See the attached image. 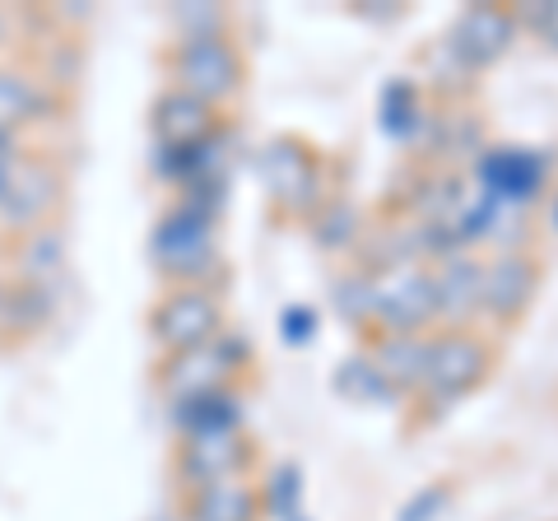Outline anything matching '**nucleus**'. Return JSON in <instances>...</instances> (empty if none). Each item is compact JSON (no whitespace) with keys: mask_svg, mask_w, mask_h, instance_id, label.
<instances>
[{"mask_svg":"<svg viewBox=\"0 0 558 521\" xmlns=\"http://www.w3.org/2000/svg\"><path fill=\"white\" fill-rule=\"evenodd\" d=\"M182 521H266V502H260V484L229 480V484H205V489H186L178 498Z\"/></svg>","mask_w":558,"mask_h":521,"instance_id":"nucleus-17","label":"nucleus"},{"mask_svg":"<svg viewBox=\"0 0 558 521\" xmlns=\"http://www.w3.org/2000/svg\"><path fill=\"white\" fill-rule=\"evenodd\" d=\"M149 260L163 289H223L229 280L219 252V219L186 201H172L154 223Z\"/></svg>","mask_w":558,"mask_h":521,"instance_id":"nucleus-2","label":"nucleus"},{"mask_svg":"<svg viewBox=\"0 0 558 521\" xmlns=\"http://www.w3.org/2000/svg\"><path fill=\"white\" fill-rule=\"evenodd\" d=\"M293 521H307V517H293Z\"/></svg>","mask_w":558,"mask_h":521,"instance_id":"nucleus-34","label":"nucleus"},{"mask_svg":"<svg viewBox=\"0 0 558 521\" xmlns=\"http://www.w3.org/2000/svg\"><path fill=\"white\" fill-rule=\"evenodd\" d=\"M145 331L159 354L201 350V344H209L219 331H229L223 293L219 289H163L145 317Z\"/></svg>","mask_w":558,"mask_h":521,"instance_id":"nucleus-8","label":"nucleus"},{"mask_svg":"<svg viewBox=\"0 0 558 521\" xmlns=\"http://www.w3.org/2000/svg\"><path fill=\"white\" fill-rule=\"evenodd\" d=\"M168 424H172L178 438H201V433H233V428H247V401H242L238 387L182 396V401H168Z\"/></svg>","mask_w":558,"mask_h":521,"instance_id":"nucleus-15","label":"nucleus"},{"mask_svg":"<svg viewBox=\"0 0 558 521\" xmlns=\"http://www.w3.org/2000/svg\"><path fill=\"white\" fill-rule=\"evenodd\" d=\"M149 131H154V145H201L209 135L229 131V117L215 102L163 84L149 102Z\"/></svg>","mask_w":558,"mask_h":521,"instance_id":"nucleus-13","label":"nucleus"},{"mask_svg":"<svg viewBox=\"0 0 558 521\" xmlns=\"http://www.w3.org/2000/svg\"><path fill=\"white\" fill-rule=\"evenodd\" d=\"M14 260H20V284H43V289H57V275L65 266V233L57 223L28 233L14 242Z\"/></svg>","mask_w":558,"mask_h":521,"instance_id":"nucleus-20","label":"nucleus"},{"mask_svg":"<svg viewBox=\"0 0 558 521\" xmlns=\"http://www.w3.org/2000/svg\"><path fill=\"white\" fill-rule=\"evenodd\" d=\"M0 317H5V284H0Z\"/></svg>","mask_w":558,"mask_h":521,"instance_id":"nucleus-33","label":"nucleus"},{"mask_svg":"<svg viewBox=\"0 0 558 521\" xmlns=\"http://www.w3.org/2000/svg\"><path fill=\"white\" fill-rule=\"evenodd\" d=\"M51 112V89L33 71H14L0 65V131L24 135L33 121H43Z\"/></svg>","mask_w":558,"mask_h":521,"instance_id":"nucleus-19","label":"nucleus"},{"mask_svg":"<svg viewBox=\"0 0 558 521\" xmlns=\"http://www.w3.org/2000/svg\"><path fill=\"white\" fill-rule=\"evenodd\" d=\"M168 24H172V38H233V10L229 5H201V0H182V5L168 10Z\"/></svg>","mask_w":558,"mask_h":521,"instance_id":"nucleus-25","label":"nucleus"},{"mask_svg":"<svg viewBox=\"0 0 558 521\" xmlns=\"http://www.w3.org/2000/svg\"><path fill=\"white\" fill-rule=\"evenodd\" d=\"M451 498H457V480H451V475L428 480L424 489H414L405 502H400L396 521H438L451 508Z\"/></svg>","mask_w":558,"mask_h":521,"instance_id":"nucleus-27","label":"nucleus"},{"mask_svg":"<svg viewBox=\"0 0 558 521\" xmlns=\"http://www.w3.org/2000/svg\"><path fill=\"white\" fill-rule=\"evenodd\" d=\"M252 368H256L252 340L242 331H219L209 344H201V350L159 354V363H154V387L163 391V401H182V396L238 387Z\"/></svg>","mask_w":558,"mask_h":521,"instance_id":"nucleus-5","label":"nucleus"},{"mask_svg":"<svg viewBox=\"0 0 558 521\" xmlns=\"http://www.w3.org/2000/svg\"><path fill=\"white\" fill-rule=\"evenodd\" d=\"M57 312V289H43V284H10L5 289V317L0 326L5 331H20V336H33L43 331Z\"/></svg>","mask_w":558,"mask_h":521,"instance_id":"nucleus-24","label":"nucleus"},{"mask_svg":"<svg viewBox=\"0 0 558 521\" xmlns=\"http://www.w3.org/2000/svg\"><path fill=\"white\" fill-rule=\"evenodd\" d=\"M256 178L270 201V215L284 223H307L330 196H340L330 154L299 131L270 135L256 154Z\"/></svg>","mask_w":558,"mask_h":521,"instance_id":"nucleus-1","label":"nucleus"},{"mask_svg":"<svg viewBox=\"0 0 558 521\" xmlns=\"http://www.w3.org/2000/svg\"><path fill=\"white\" fill-rule=\"evenodd\" d=\"M428 336H368V340H363V354L377 363V373L387 377V387L396 391L400 405H410L418 396V387H424Z\"/></svg>","mask_w":558,"mask_h":521,"instance_id":"nucleus-16","label":"nucleus"},{"mask_svg":"<svg viewBox=\"0 0 558 521\" xmlns=\"http://www.w3.org/2000/svg\"><path fill=\"white\" fill-rule=\"evenodd\" d=\"M279 340L289 344V350H303L307 340H317V331H322V312L312 307V303H289L284 312H279Z\"/></svg>","mask_w":558,"mask_h":521,"instance_id":"nucleus-28","label":"nucleus"},{"mask_svg":"<svg viewBox=\"0 0 558 521\" xmlns=\"http://www.w3.org/2000/svg\"><path fill=\"white\" fill-rule=\"evenodd\" d=\"M330 387H336L340 401L349 405H400L396 391L387 387V377L377 373V363L368 354H349L336 363V377H330Z\"/></svg>","mask_w":558,"mask_h":521,"instance_id":"nucleus-22","label":"nucleus"},{"mask_svg":"<svg viewBox=\"0 0 558 521\" xmlns=\"http://www.w3.org/2000/svg\"><path fill=\"white\" fill-rule=\"evenodd\" d=\"M260 502H266V517H275V521L303 517V465L279 461L266 475V484H260Z\"/></svg>","mask_w":558,"mask_h":521,"instance_id":"nucleus-26","label":"nucleus"},{"mask_svg":"<svg viewBox=\"0 0 558 521\" xmlns=\"http://www.w3.org/2000/svg\"><path fill=\"white\" fill-rule=\"evenodd\" d=\"M438 331V289L433 266L396 260L373 270V336H428Z\"/></svg>","mask_w":558,"mask_h":521,"instance_id":"nucleus-6","label":"nucleus"},{"mask_svg":"<svg viewBox=\"0 0 558 521\" xmlns=\"http://www.w3.org/2000/svg\"><path fill=\"white\" fill-rule=\"evenodd\" d=\"M159 65L168 71L172 89H186L219 112L247 94V57H242L238 38H172L159 51Z\"/></svg>","mask_w":558,"mask_h":521,"instance_id":"nucleus-4","label":"nucleus"},{"mask_svg":"<svg viewBox=\"0 0 558 521\" xmlns=\"http://www.w3.org/2000/svg\"><path fill=\"white\" fill-rule=\"evenodd\" d=\"M545 215H549V229L558 233V178H554V186H549V210H545Z\"/></svg>","mask_w":558,"mask_h":521,"instance_id":"nucleus-31","label":"nucleus"},{"mask_svg":"<svg viewBox=\"0 0 558 521\" xmlns=\"http://www.w3.org/2000/svg\"><path fill=\"white\" fill-rule=\"evenodd\" d=\"M498 368V340L465 326V331H433L428 336V368H424V387L414 396V410H433L442 414L451 405H461L465 396H475L488 387V377Z\"/></svg>","mask_w":558,"mask_h":521,"instance_id":"nucleus-3","label":"nucleus"},{"mask_svg":"<svg viewBox=\"0 0 558 521\" xmlns=\"http://www.w3.org/2000/svg\"><path fill=\"white\" fill-rule=\"evenodd\" d=\"M433 289H438V331H465L480 322L484 260L475 252H451L433 260Z\"/></svg>","mask_w":558,"mask_h":521,"instance_id":"nucleus-14","label":"nucleus"},{"mask_svg":"<svg viewBox=\"0 0 558 521\" xmlns=\"http://www.w3.org/2000/svg\"><path fill=\"white\" fill-rule=\"evenodd\" d=\"M256 465V438L247 428L233 433H201V438H178L172 447V480L178 489H205V484L247 480Z\"/></svg>","mask_w":558,"mask_h":521,"instance_id":"nucleus-12","label":"nucleus"},{"mask_svg":"<svg viewBox=\"0 0 558 521\" xmlns=\"http://www.w3.org/2000/svg\"><path fill=\"white\" fill-rule=\"evenodd\" d=\"M521 38V20L517 5H498V0H480V5H465L447 28V57L457 61L461 75H484L508 57Z\"/></svg>","mask_w":558,"mask_h":521,"instance_id":"nucleus-10","label":"nucleus"},{"mask_svg":"<svg viewBox=\"0 0 558 521\" xmlns=\"http://www.w3.org/2000/svg\"><path fill=\"white\" fill-rule=\"evenodd\" d=\"M475 186L494 196L502 210L535 205L554 186V154L531 145H484L475 154Z\"/></svg>","mask_w":558,"mask_h":521,"instance_id":"nucleus-9","label":"nucleus"},{"mask_svg":"<svg viewBox=\"0 0 558 521\" xmlns=\"http://www.w3.org/2000/svg\"><path fill=\"white\" fill-rule=\"evenodd\" d=\"M307 233L312 242L326 252V256H344V252H354L359 242H363V215L354 210V201H344V196H330L317 215L307 219Z\"/></svg>","mask_w":558,"mask_h":521,"instance_id":"nucleus-21","label":"nucleus"},{"mask_svg":"<svg viewBox=\"0 0 558 521\" xmlns=\"http://www.w3.org/2000/svg\"><path fill=\"white\" fill-rule=\"evenodd\" d=\"M5 28H10V14H5V10H0V38H5Z\"/></svg>","mask_w":558,"mask_h":521,"instance_id":"nucleus-32","label":"nucleus"},{"mask_svg":"<svg viewBox=\"0 0 558 521\" xmlns=\"http://www.w3.org/2000/svg\"><path fill=\"white\" fill-rule=\"evenodd\" d=\"M20 154H24V149L0 154V201H5V191H10V178H14V163H20Z\"/></svg>","mask_w":558,"mask_h":521,"instance_id":"nucleus-30","label":"nucleus"},{"mask_svg":"<svg viewBox=\"0 0 558 521\" xmlns=\"http://www.w3.org/2000/svg\"><path fill=\"white\" fill-rule=\"evenodd\" d=\"M61 201H65V178L57 172V163L38 149H24L20 163H14L5 201H0V229L20 242L28 233L47 229V223L57 219Z\"/></svg>","mask_w":558,"mask_h":521,"instance_id":"nucleus-11","label":"nucleus"},{"mask_svg":"<svg viewBox=\"0 0 558 521\" xmlns=\"http://www.w3.org/2000/svg\"><path fill=\"white\" fill-rule=\"evenodd\" d=\"M517 20H521V33H535L549 51H558V0H539V5L535 0H521Z\"/></svg>","mask_w":558,"mask_h":521,"instance_id":"nucleus-29","label":"nucleus"},{"mask_svg":"<svg viewBox=\"0 0 558 521\" xmlns=\"http://www.w3.org/2000/svg\"><path fill=\"white\" fill-rule=\"evenodd\" d=\"M545 289V256L535 247H502L484 260V293H480V322L494 331H517L531 317V307Z\"/></svg>","mask_w":558,"mask_h":521,"instance_id":"nucleus-7","label":"nucleus"},{"mask_svg":"<svg viewBox=\"0 0 558 521\" xmlns=\"http://www.w3.org/2000/svg\"><path fill=\"white\" fill-rule=\"evenodd\" d=\"M433 121V108L424 98V84L410 80V75H391L381 84V98H377V126L391 135L396 145H414L424 126Z\"/></svg>","mask_w":558,"mask_h":521,"instance_id":"nucleus-18","label":"nucleus"},{"mask_svg":"<svg viewBox=\"0 0 558 521\" xmlns=\"http://www.w3.org/2000/svg\"><path fill=\"white\" fill-rule=\"evenodd\" d=\"M330 303H336L344 326H354L359 340L373 336V270L344 266L336 275V284H330Z\"/></svg>","mask_w":558,"mask_h":521,"instance_id":"nucleus-23","label":"nucleus"},{"mask_svg":"<svg viewBox=\"0 0 558 521\" xmlns=\"http://www.w3.org/2000/svg\"><path fill=\"white\" fill-rule=\"evenodd\" d=\"M168 521H182V517H168Z\"/></svg>","mask_w":558,"mask_h":521,"instance_id":"nucleus-35","label":"nucleus"}]
</instances>
